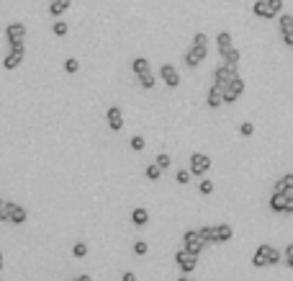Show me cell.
<instances>
[{
  "instance_id": "8fae6325",
  "label": "cell",
  "mask_w": 293,
  "mask_h": 281,
  "mask_svg": "<svg viewBox=\"0 0 293 281\" xmlns=\"http://www.w3.org/2000/svg\"><path fill=\"white\" fill-rule=\"evenodd\" d=\"M206 54H208V49H198V47H191L188 52H185V65H188V67H198L200 62L206 60Z\"/></svg>"
},
{
  "instance_id": "484cf974",
  "label": "cell",
  "mask_w": 293,
  "mask_h": 281,
  "mask_svg": "<svg viewBox=\"0 0 293 281\" xmlns=\"http://www.w3.org/2000/svg\"><path fill=\"white\" fill-rule=\"evenodd\" d=\"M198 194H203V196L213 194V181H208V178H200V186H198Z\"/></svg>"
},
{
  "instance_id": "7a4b0ae2",
  "label": "cell",
  "mask_w": 293,
  "mask_h": 281,
  "mask_svg": "<svg viewBox=\"0 0 293 281\" xmlns=\"http://www.w3.org/2000/svg\"><path fill=\"white\" fill-rule=\"evenodd\" d=\"M5 39L10 44V49L15 52H26V26L23 23H8L5 26Z\"/></svg>"
},
{
  "instance_id": "ba28073f",
  "label": "cell",
  "mask_w": 293,
  "mask_h": 281,
  "mask_svg": "<svg viewBox=\"0 0 293 281\" xmlns=\"http://www.w3.org/2000/svg\"><path fill=\"white\" fill-rule=\"evenodd\" d=\"M242 93H244V80H242V78L231 80V83H229V88L224 91V103H237Z\"/></svg>"
},
{
  "instance_id": "5b68a950",
  "label": "cell",
  "mask_w": 293,
  "mask_h": 281,
  "mask_svg": "<svg viewBox=\"0 0 293 281\" xmlns=\"http://www.w3.org/2000/svg\"><path fill=\"white\" fill-rule=\"evenodd\" d=\"M175 263L180 266V271H183V274H193V271H195V266H198V256L191 253L188 248H183V250H178V253H175Z\"/></svg>"
},
{
  "instance_id": "d6a6232c",
  "label": "cell",
  "mask_w": 293,
  "mask_h": 281,
  "mask_svg": "<svg viewBox=\"0 0 293 281\" xmlns=\"http://www.w3.org/2000/svg\"><path fill=\"white\" fill-rule=\"evenodd\" d=\"M191 175H193L191 168H188V170H180V173H175V181H178L180 186H185V183H191Z\"/></svg>"
},
{
  "instance_id": "83f0119b",
  "label": "cell",
  "mask_w": 293,
  "mask_h": 281,
  "mask_svg": "<svg viewBox=\"0 0 293 281\" xmlns=\"http://www.w3.org/2000/svg\"><path fill=\"white\" fill-rule=\"evenodd\" d=\"M157 165H160L162 170H167L170 165H173V157H170L167 152H160V155H157Z\"/></svg>"
},
{
  "instance_id": "603a6c76",
  "label": "cell",
  "mask_w": 293,
  "mask_h": 281,
  "mask_svg": "<svg viewBox=\"0 0 293 281\" xmlns=\"http://www.w3.org/2000/svg\"><path fill=\"white\" fill-rule=\"evenodd\" d=\"M198 232L203 235V240L211 245V243H213V235H216V225H203V227H200Z\"/></svg>"
},
{
  "instance_id": "4dcf8cb0",
  "label": "cell",
  "mask_w": 293,
  "mask_h": 281,
  "mask_svg": "<svg viewBox=\"0 0 293 281\" xmlns=\"http://www.w3.org/2000/svg\"><path fill=\"white\" fill-rule=\"evenodd\" d=\"M77 70H80V62H77L75 57H70V60H65V72H70V75H75Z\"/></svg>"
},
{
  "instance_id": "6da1fadb",
  "label": "cell",
  "mask_w": 293,
  "mask_h": 281,
  "mask_svg": "<svg viewBox=\"0 0 293 281\" xmlns=\"http://www.w3.org/2000/svg\"><path fill=\"white\" fill-rule=\"evenodd\" d=\"M283 261V253L281 250H275L273 245L268 243H262L257 250H255V256H252V266L255 269H265V266H278Z\"/></svg>"
},
{
  "instance_id": "836d02e7",
  "label": "cell",
  "mask_w": 293,
  "mask_h": 281,
  "mask_svg": "<svg viewBox=\"0 0 293 281\" xmlns=\"http://www.w3.org/2000/svg\"><path fill=\"white\" fill-rule=\"evenodd\" d=\"M283 261H286V266H288V269L293 271V243L286 248V253H283Z\"/></svg>"
},
{
  "instance_id": "7402d4cb",
  "label": "cell",
  "mask_w": 293,
  "mask_h": 281,
  "mask_svg": "<svg viewBox=\"0 0 293 281\" xmlns=\"http://www.w3.org/2000/svg\"><path fill=\"white\" fill-rule=\"evenodd\" d=\"M288 186H293V173H286L283 178H281V181H278V183L273 186V191H286Z\"/></svg>"
},
{
  "instance_id": "ab89813d",
  "label": "cell",
  "mask_w": 293,
  "mask_h": 281,
  "mask_svg": "<svg viewBox=\"0 0 293 281\" xmlns=\"http://www.w3.org/2000/svg\"><path fill=\"white\" fill-rule=\"evenodd\" d=\"M283 194H286V196H288V201H293V186H288V188H286V191H283Z\"/></svg>"
},
{
  "instance_id": "277c9868",
  "label": "cell",
  "mask_w": 293,
  "mask_h": 281,
  "mask_svg": "<svg viewBox=\"0 0 293 281\" xmlns=\"http://www.w3.org/2000/svg\"><path fill=\"white\" fill-rule=\"evenodd\" d=\"M208 243L203 240V235H200L198 230H188L183 235V248H188L191 253H195V256H200L203 253V248H206Z\"/></svg>"
},
{
  "instance_id": "f1b7e54d",
  "label": "cell",
  "mask_w": 293,
  "mask_h": 281,
  "mask_svg": "<svg viewBox=\"0 0 293 281\" xmlns=\"http://www.w3.org/2000/svg\"><path fill=\"white\" fill-rule=\"evenodd\" d=\"M52 31H54L57 36H65V34L70 31V26H67L65 21H54V26H52Z\"/></svg>"
},
{
  "instance_id": "d6986e66",
  "label": "cell",
  "mask_w": 293,
  "mask_h": 281,
  "mask_svg": "<svg viewBox=\"0 0 293 281\" xmlns=\"http://www.w3.org/2000/svg\"><path fill=\"white\" fill-rule=\"evenodd\" d=\"M131 222H134L136 227H144L147 222H149V212H147V209H142V206H136V209L131 212Z\"/></svg>"
},
{
  "instance_id": "b9f144b4",
  "label": "cell",
  "mask_w": 293,
  "mask_h": 281,
  "mask_svg": "<svg viewBox=\"0 0 293 281\" xmlns=\"http://www.w3.org/2000/svg\"><path fill=\"white\" fill-rule=\"evenodd\" d=\"M5 204H8L5 199H0V212H3V209H5Z\"/></svg>"
},
{
  "instance_id": "ac0fdd59",
  "label": "cell",
  "mask_w": 293,
  "mask_h": 281,
  "mask_svg": "<svg viewBox=\"0 0 293 281\" xmlns=\"http://www.w3.org/2000/svg\"><path fill=\"white\" fill-rule=\"evenodd\" d=\"M70 3H72V0H52V5H49V13H52L54 18L65 16V13H67V8H70Z\"/></svg>"
},
{
  "instance_id": "52a82bcc",
  "label": "cell",
  "mask_w": 293,
  "mask_h": 281,
  "mask_svg": "<svg viewBox=\"0 0 293 281\" xmlns=\"http://www.w3.org/2000/svg\"><path fill=\"white\" fill-rule=\"evenodd\" d=\"M5 214H8V222H10V225H23V222L28 219V214H26L23 206H21V204H13V201L5 204Z\"/></svg>"
},
{
  "instance_id": "4fadbf2b",
  "label": "cell",
  "mask_w": 293,
  "mask_h": 281,
  "mask_svg": "<svg viewBox=\"0 0 293 281\" xmlns=\"http://www.w3.org/2000/svg\"><path fill=\"white\" fill-rule=\"evenodd\" d=\"M286 206H288V196L283 194V191H273V196H270V209L278 212V214H286Z\"/></svg>"
},
{
  "instance_id": "d590c367",
  "label": "cell",
  "mask_w": 293,
  "mask_h": 281,
  "mask_svg": "<svg viewBox=\"0 0 293 281\" xmlns=\"http://www.w3.org/2000/svg\"><path fill=\"white\" fill-rule=\"evenodd\" d=\"M268 5H270V10L275 13V16H281V10H283V0H268Z\"/></svg>"
},
{
  "instance_id": "44dd1931",
  "label": "cell",
  "mask_w": 293,
  "mask_h": 281,
  "mask_svg": "<svg viewBox=\"0 0 293 281\" xmlns=\"http://www.w3.org/2000/svg\"><path fill=\"white\" fill-rule=\"evenodd\" d=\"M131 70H134V75H144V72H149V62H147V57H136V60L131 62Z\"/></svg>"
},
{
  "instance_id": "30bf717a",
  "label": "cell",
  "mask_w": 293,
  "mask_h": 281,
  "mask_svg": "<svg viewBox=\"0 0 293 281\" xmlns=\"http://www.w3.org/2000/svg\"><path fill=\"white\" fill-rule=\"evenodd\" d=\"M105 119H108V127H111V132H121L123 129V111L118 106H111L105 111Z\"/></svg>"
},
{
  "instance_id": "1f68e13d",
  "label": "cell",
  "mask_w": 293,
  "mask_h": 281,
  "mask_svg": "<svg viewBox=\"0 0 293 281\" xmlns=\"http://www.w3.org/2000/svg\"><path fill=\"white\" fill-rule=\"evenodd\" d=\"M129 144H131V150H134V152H142L147 142H144V137H139V135H136V137H131V142H129Z\"/></svg>"
},
{
  "instance_id": "d4e9b609",
  "label": "cell",
  "mask_w": 293,
  "mask_h": 281,
  "mask_svg": "<svg viewBox=\"0 0 293 281\" xmlns=\"http://www.w3.org/2000/svg\"><path fill=\"white\" fill-rule=\"evenodd\" d=\"M144 173H147V178H149V181H160V175H162V168L157 165V162H154V165H149V168H147Z\"/></svg>"
},
{
  "instance_id": "9c48e42d",
  "label": "cell",
  "mask_w": 293,
  "mask_h": 281,
  "mask_svg": "<svg viewBox=\"0 0 293 281\" xmlns=\"http://www.w3.org/2000/svg\"><path fill=\"white\" fill-rule=\"evenodd\" d=\"M160 78H162V83H165L167 88H178V85H180V72H178L173 65H162V67H160Z\"/></svg>"
},
{
  "instance_id": "3957f363",
  "label": "cell",
  "mask_w": 293,
  "mask_h": 281,
  "mask_svg": "<svg viewBox=\"0 0 293 281\" xmlns=\"http://www.w3.org/2000/svg\"><path fill=\"white\" fill-rule=\"evenodd\" d=\"M237 78H239L237 65H226V62H224V65H219V67L213 70V83L219 85V88H224V91L229 88V83L237 80Z\"/></svg>"
},
{
  "instance_id": "60d3db41",
  "label": "cell",
  "mask_w": 293,
  "mask_h": 281,
  "mask_svg": "<svg viewBox=\"0 0 293 281\" xmlns=\"http://www.w3.org/2000/svg\"><path fill=\"white\" fill-rule=\"evenodd\" d=\"M75 281H93V279H90V276H85V274H83V276H77V279H75Z\"/></svg>"
},
{
  "instance_id": "f546056e",
  "label": "cell",
  "mask_w": 293,
  "mask_h": 281,
  "mask_svg": "<svg viewBox=\"0 0 293 281\" xmlns=\"http://www.w3.org/2000/svg\"><path fill=\"white\" fill-rule=\"evenodd\" d=\"M72 256H75V258H85V256H88V245H85V243H75Z\"/></svg>"
},
{
  "instance_id": "8992f818",
  "label": "cell",
  "mask_w": 293,
  "mask_h": 281,
  "mask_svg": "<svg viewBox=\"0 0 293 281\" xmlns=\"http://www.w3.org/2000/svg\"><path fill=\"white\" fill-rule=\"evenodd\" d=\"M208 168H211V157L208 155H203V152H193L191 155V173L193 175H206L208 173Z\"/></svg>"
},
{
  "instance_id": "9a60e30c",
  "label": "cell",
  "mask_w": 293,
  "mask_h": 281,
  "mask_svg": "<svg viewBox=\"0 0 293 281\" xmlns=\"http://www.w3.org/2000/svg\"><path fill=\"white\" fill-rule=\"evenodd\" d=\"M21 62H23V52L10 49V52L5 54V60H3V67H5V70H18Z\"/></svg>"
},
{
  "instance_id": "ee69618b",
  "label": "cell",
  "mask_w": 293,
  "mask_h": 281,
  "mask_svg": "<svg viewBox=\"0 0 293 281\" xmlns=\"http://www.w3.org/2000/svg\"><path fill=\"white\" fill-rule=\"evenodd\" d=\"M0 271H3V253H0Z\"/></svg>"
},
{
  "instance_id": "7bdbcfd3",
  "label": "cell",
  "mask_w": 293,
  "mask_h": 281,
  "mask_svg": "<svg viewBox=\"0 0 293 281\" xmlns=\"http://www.w3.org/2000/svg\"><path fill=\"white\" fill-rule=\"evenodd\" d=\"M178 281H193V279H188V276H180Z\"/></svg>"
},
{
  "instance_id": "e0dca14e",
  "label": "cell",
  "mask_w": 293,
  "mask_h": 281,
  "mask_svg": "<svg viewBox=\"0 0 293 281\" xmlns=\"http://www.w3.org/2000/svg\"><path fill=\"white\" fill-rule=\"evenodd\" d=\"M234 238V230L229 225H216V235H213V243H229Z\"/></svg>"
},
{
  "instance_id": "e575fe53",
  "label": "cell",
  "mask_w": 293,
  "mask_h": 281,
  "mask_svg": "<svg viewBox=\"0 0 293 281\" xmlns=\"http://www.w3.org/2000/svg\"><path fill=\"white\" fill-rule=\"evenodd\" d=\"M239 132H242V137H252V135H255V127H252V122H244V124L239 127Z\"/></svg>"
},
{
  "instance_id": "f35d334b",
  "label": "cell",
  "mask_w": 293,
  "mask_h": 281,
  "mask_svg": "<svg viewBox=\"0 0 293 281\" xmlns=\"http://www.w3.org/2000/svg\"><path fill=\"white\" fill-rule=\"evenodd\" d=\"M121 281H136V274H131V271H126L121 276Z\"/></svg>"
},
{
  "instance_id": "8d00e7d4",
  "label": "cell",
  "mask_w": 293,
  "mask_h": 281,
  "mask_svg": "<svg viewBox=\"0 0 293 281\" xmlns=\"http://www.w3.org/2000/svg\"><path fill=\"white\" fill-rule=\"evenodd\" d=\"M147 250H149V245H147L144 240H139V243H134V253H136V256H144V253H147Z\"/></svg>"
},
{
  "instance_id": "5bb4252c",
  "label": "cell",
  "mask_w": 293,
  "mask_h": 281,
  "mask_svg": "<svg viewBox=\"0 0 293 281\" xmlns=\"http://www.w3.org/2000/svg\"><path fill=\"white\" fill-rule=\"evenodd\" d=\"M252 13L257 18H265V21H270V18H275V13L270 10V5H268V0H255V5H252Z\"/></svg>"
},
{
  "instance_id": "4316f807",
  "label": "cell",
  "mask_w": 293,
  "mask_h": 281,
  "mask_svg": "<svg viewBox=\"0 0 293 281\" xmlns=\"http://www.w3.org/2000/svg\"><path fill=\"white\" fill-rule=\"evenodd\" d=\"M221 60L226 62V65H239V49H231V52H226Z\"/></svg>"
},
{
  "instance_id": "ffe728a7",
  "label": "cell",
  "mask_w": 293,
  "mask_h": 281,
  "mask_svg": "<svg viewBox=\"0 0 293 281\" xmlns=\"http://www.w3.org/2000/svg\"><path fill=\"white\" fill-rule=\"evenodd\" d=\"M278 26H281V34H293V16L291 13H281L278 16Z\"/></svg>"
},
{
  "instance_id": "7c38bea8",
  "label": "cell",
  "mask_w": 293,
  "mask_h": 281,
  "mask_svg": "<svg viewBox=\"0 0 293 281\" xmlns=\"http://www.w3.org/2000/svg\"><path fill=\"white\" fill-rule=\"evenodd\" d=\"M206 103H208V109H219L221 103H224V88H219V85H211L208 88V96H206Z\"/></svg>"
},
{
  "instance_id": "cb8c5ba5",
  "label": "cell",
  "mask_w": 293,
  "mask_h": 281,
  "mask_svg": "<svg viewBox=\"0 0 293 281\" xmlns=\"http://www.w3.org/2000/svg\"><path fill=\"white\" fill-rule=\"evenodd\" d=\"M193 47H198V49H208V36H206L203 31H198V34L193 36Z\"/></svg>"
},
{
  "instance_id": "2e32d148",
  "label": "cell",
  "mask_w": 293,
  "mask_h": 281,
  "mask_svg": "<svg viewBox=\"0 0 293 281\" xmlns=\"http://www.w3.org/2000/svg\"><path fill=\"white\" fill-rule=\"evenodd\" d=\"M216 47H219V54L224 57L226 52L234 49V44H231V34L229 31H219V36H216Z\"/></svg>"
},
{
  "instance_id": "74e56055",
  "label": "cell",
  "mask_w": 293,
  "mask_h": 281,
  "mask_svg": "<svg viewBox=\"0 0 293 281\" xmlns=\"http://www.w3.org/2000/svg\"><path fill=\"white\" fill-rule=\"evenodd\" d=\"M281 36H283V44H286V47L293 49V34H281Z\"/></svg>"
}]
</instances>
